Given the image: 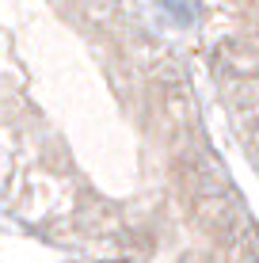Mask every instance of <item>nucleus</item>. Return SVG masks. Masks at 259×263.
I'll use <instances>...</instances> for the list:
<instances>
[]
</instances>
